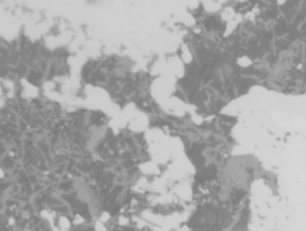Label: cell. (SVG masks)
<instances>
[{
	"label": "cell",
	"instance_id": "obj_1",
	"mask_svg": "<svg viewBox=\"0 0 306 231\" xmlns=\"http://www.w3.org/2000/svg\"><path fill=\"white\" fill-rule=\"evenodd\" d=\"M22 84L24 86V96L26 98H34L37 95L38 93V90L37 89L32 85L31 84L29 83L25 80L22 82Z\"/></svg>",
	"mask_w": 306,
	"mask_h": 231
},
{
	"label": "cell",
	"instance_id": "obj_2",
	"mask_svg": "<svg viewBox=\"0 0 306 231\" xmlns=\"http://www.w3.org/2000/svg\"><path fill=\"white\" fill-rule=\"evenodd\" d=\"M4 177V171H2V170L0 168V179L3 178Z\"/></svg>",
	"mask_w": 306,
	"mask_h": 231
}]
</instances>
